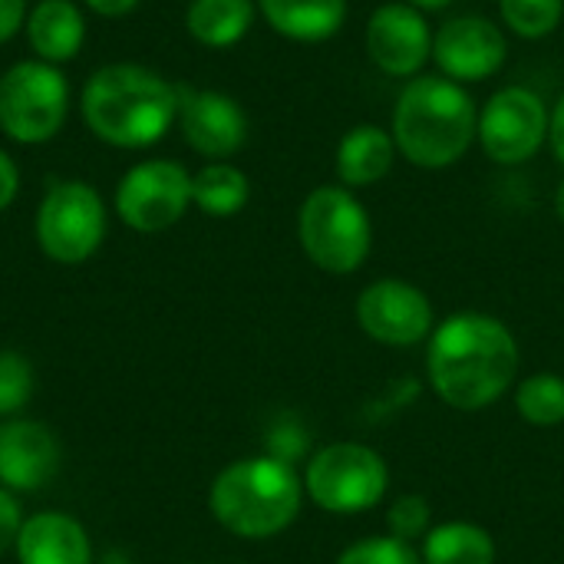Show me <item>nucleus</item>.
Masks as SVG:
<instances>
[{"instance_id": "f257e3e1", "label": "nucleus", "mask_w": 564, "mask_h": 564, "mask_svg": "<svg viewBox=\"0 0 564 564\" xmlns=\"http://www.w3.org/2000/svg\"><path fill=\"white\" fill-rule=\"evenodd\" d=\"M426 377L446 406L459 413L489 410L519 377V340L509 324L492 314H449L430 334Z\"/></svg>"}, {"instance_id": "f03ea898", "label": "nucleus", "mask_w": 564, "mask_h": 564, "mask_svg": "<svg viewBox=\"0 0 564 564\" xmlns=\"http://www.w3.org/2000/svg\"><path fill=\"white\" fill-rule=\"evenodd\" d=\"M79 112L99 142L149 149L178 122V86L139 63H109L83 83Z\"/></svg>"}, {"instance_id": "7ed1b4c3", "label": "nucleus", "mask_w": 564, "mask_h": 564, "mask_svg": "<svg viewBox=\"0 0 564 564\" xmlns=\"http://www.w3.org/2000/svg\"><path fill=\"white\" fill-rule=\"evenodd\" d=\"M397 152L416 169L456 165L479 132V109L449 76H413L393 109Z\"/></svg>"}, {"instance_id": "20e7f679", "label": "nucleus", "mask_w": 564, "mask_h": 564, "mask_svg": "<svg viewBox=\"0 0 564 564\" xmlns=\"http://www.w3.org/2000/svg\"><path fill=\"white\" fill-rule=\"evenodd\" d=\"M304 506V479L278 456H245L225 466L212 489L208 509L215 522L248 542L274 539L291 529Z\"/></svg>"}, {"instance_id": "39448f33", "label": "nucleus", "mask_w": 564, "mask_h": 564, "mask_svg": "<svg viewBox=\"0 0 564 564\" xmlns=\"http://www.w3.org/2000/svg\"><path fill=\"white\" fill-rule=\"evenodd\" d=\"M297 241L314 268L327 274H354L373 248V225L364 202L347 185L314 188L297 212Z\"/></svg>"}, {"instance_id": "423d86ee", "label": "nucleus", "mask_w": 564, "mask_h": 564, "mask_svg": "<svg viewBox=\"0 0 564 564\" xmlns=\"http://www.w3.org/2000/svg\"><path fill=\"white\" fill-rule=\"evenodd\" d=\"M387 486L390 469L367 443H330L304 466V496L330 516H360L377 509Z\"/></svg>"}, {"instance_id": "0eeeda50", "label": "nucleus", "mask_w": 564, "mask_h": 564, "mask_svg": "<svg viewBox=\"0 0 564 564\" xmlns=\"http://www.w3.org/2000/svg\"><path fill=\"white\" fill-rule=\"evenodd\" d=\"M69 116V83L59 66L20 59L0 76V132L20 145L50 142Z\"/></svg>"}, {"instance_id": "6e6552de", "label": "nucleus", "mask_w": 564, "mask_h": 564, "mask_svg": "<svg viewBox=\"0 0 564 564\" xmlns=\"http://www.w3.org/2000/svg\"><path fill=\"white\" fill-rule=\"evenodd\" d=\"M33 235L40 251L56 264H83L106 241L102 195L79 178L53 182L36 208Z\"/></svg>"}, {"instance_id": "1a4fd4ad", "label": "nucleus", "mask_w": 564, "mask_h": 564, "mask_svg": "<svg viewBox=\"0 0 564 564\" xmlns=\"http://www.w3.org/2000/svg\"><path fill=\"white\" fill-rule=\"evenodd\" d=\"M192 205V175L182 162L145 159L132 165L116 185V215L139 235L169 231Z\"/></svg>"}, {"instance_id": "9d476101", "label": "nucleus", "mask_w": 564, "mask_h": 564, "mask_svg": "<svg viewBox=\"0 0 564 564\" xmlns=\"http://www.w3.org/2000/svg\"><path fill=\"white\" fill-rule=\"evenodd\" d=\"M549 119L542 96L529 86H506L492 93L486 109L479 112V145L499 165H522L549 139Z\"/></svg>"}, {"instance_id": "9b49d317", "label": "nucleus", "mask_w": 564, "mask_h": 564, "mask_svg": "<svg viewBox=\"0 0 564 564\" xmlns=\"http://www.w3.org/2000/svg\"><path fill=\"white\" fill-rule=\"evenodd\" d=\"M360 330L383 347H416L436 330L433 301L410 281L380 278L357 297Z\"/></svg>"}, {"instance_id": "f8f14e48", "label": "nucleus", "mask_w": 564, "mask_h": 564, "mask_svg": "<svg viewBox=\"0 0 564 564\" xmlns=\"http://www.w3.org/2000/svg\"><path fill=\"white\" fill-rule=\"evenodd\" d=\"M433 59L453 83H482L509 59V40L489 17H453L433 33Z\"/></svg>"}, {"instance_id": "ddd939ff", "label": "nucleus", "mask_w": 564, "mask_h": 564, "mask_svg": "<svg viewBox=\"0 0 564 564\" xmlns=\"http://www.w3.org/2000/svg\"><path fill=\"white\" fill-rule=\"evenodd\" d=\"M367 56L387 76H420L433 56V30L406 0L383 3L367 20Z\"/></svg>"}, {"instance_id": "4468645a", "label": "nucleus", "mask_w": 564, "mask_h": 564, "mask_svg": "<svg viewBox=\"0 0 564 564\" xmlns=\"http://www.w3.org/2000/svg\"><path fill=\"white\" fill-rule=\"evenodd\" d=\"M178 126L198 155L208 162H228L248 139V116L228 93L178 86Z\"/></svg>"}, {"instance_id": "2eb2a0df", "label": "nucleus", "mask_w": 564, "mask_h": 564, "mask_svg": "<svg viewBox=\"0 0 564 564\" xmlns=\"http://www.w3.org/2000/svg\"><path fill=\"white\" fill-rule=\"evenodd\" d=\"M59 440L40 420L10 416L0 423V486L10 492H36L59 473Z\"/></svg>"}, {"instance_id": "dca6fc26", "label": "nucleus", "mask_w": 564, "mask_h": 564, "mask_svg": "<svg viewBox=\"0 0 564 564\" xmlns=\"http://www.w3.org/2000/svg\"><path fill=\"white\" fill-rule=\"evenodd\" d=\"M13 552L20 564H93L89 532L66 512L26 516Z\"/></svg>"}, {"instance_id": "f3484780", "label": "nucleus", "mask_w": 564, "mask_h": 564, "mask_svg": "<svg viewBox=\"0 0 564 564\" xmlns=\"http://www.w3.org/2000/svg\"><path fill=\"white\" fill-rule=\"evenodd\" d=\"M23 26L36 59L53 66L73 59L86 40V20L73 0H40L36 7H30Z\"/></svg>"}, {"instance_id": "a211bd4d", "label": "nucleus", "mask_w": 564, "mask_h": 564, "mask_svg": "<svg viewBox=\"0 0 564 564\" xmlns=\"http://www.w3.org/2000/svg\"><path fill=\"white\" fill-rule=\"evenodd\" d=\"M397 155L400 152H397L393 132H387L373 122H360L337 145V178L350 192L377 185L380 178H387Z\"/></svg>"}, {"instance_id": "6ab92c4d", "label": "nucleus", "mask_w": 564, "mask_h": 564, "mask_svg": "<svg viewBox=\"0 0 564 564\" xmlns=\"http://www.w3.org/2000/svg\"><path fill=\"white\" fill-rule=\"evenodd\" d=\"M268 26L297 43L330 40L347 20V0H258Z\"/></svg>"}, {"instance_id": "aec40b11", "label": "nucleus", "mask_w": 564, "mask_h": 564, "mask_svg": "<svg viewBox=\"0 0 564 564\" xmlns=\"http://www.w3.org/2000/svg\"><path fill=\"white\" fill-rule=\"evenodd\" d=\"M254 0H192L185 10V26L192 40L212 50H228L254 23Z\"/></svg>"}, {"instance_id": "412c9836", "label": "nucleus", "mask_w": 564, "mask_h": 564, "mask_svg": "<svg viewBox=\"0 0 564 564\" xmlns=\"http://www.w3.org/2000/svg\"><path fill=\"white\" fill-rule=\"evenodd\" d=\"M423 564H496V542L476 522L433 525L420 545Z\"/></svg>"}, {"instance_id": "4be33fe9", "label": "nucleus", "mask_w": 564, "mask_h": 564, "mask_svg": "<svg viewBox=\"0 0 564 564\" xmlns=\"http://www.w3.org/2000/svg\"><path fill=\"white\" fill-rule=\"evenodd\" d=\"M251 198L248 175L231 162H208L192 175V205L212 218L238 215Z\"/></svg>"}, {"instance_id": "5701e85b", "label": "nucleus", "mask_w": 564, "mask_h": 564, "mask_svg": "<svg viewBox=\"0 0 564 564\" xmlns=\"http://www.w3.org/2000/svg\"><path fill=\"white\" fill-rule=\"evenodd\" d=\"M516 410L525 423L552 430L564 423V377L558 373H532L516 387Z\"/></svg>"}, {"instance_id": "b1692460", "label": "nucleus", "mask_w": 564, "mask_h": 564, "mask_svg": "<svg viewBox=\"0 0 564 564\" xmlns=\"http://www.w3.org/2000/svg\"><path fill=\"white\" fill-rule=\"evenodd\" d=\"M502 23L522 40H542L558 30L564 0H499Z\"/></svg>"}, {"instance_id": "393cba45", "label": "nucleus", "mask_w": 564, "mask_h": 564, "mask_svg": "<svg viewBox=\"0 0 564 564\" xmlns=\"http://www.w3.org/2000/svg\"><path fill=\"white\" fill-rule=\"evenodd\" d=\"M33 397V367L17 350H0V420L17 416Z\"/></svg>"}, {"instance_id": "a878e982", "label": "nucleus", "mask_w": 564, "mask_h": 564, "mask_svg": "<svg viewBox=\"0 0 564 564\" xmlns=\"http://www.w3.org/2000/svg\"><path fill=\"white\" fill-rule=\"evenodd\" d=\"M387 529H390L393 539H400V542H406V545L423 542L426 532L433 529V506H430V499L420 496V492L400 496V499L390 506V512H387Z\"/></svg>"}, {"instance_id": "bb28decb", "label": "nucleus", "mask_w": 564, "mask_h": 564, "mask_svg": "<svg viewBox=\"0 0 564 564\" xmlns=\"http://www.w3.org/2000/svg\"><path fill=\"white\" fill-rule=\"evenodd\" d=\"M334 564H423L420 552L393 535H370L347 545Z\"/></svg>"}, {"instance_id": "cd10ccee", "label": "nucleus", "mask_w": 564, "mask_h": 564, "mask_svg": "<svg viewBox=\"0 0 564 564\" xmlns=\"http://www.w3.org/2000/svg\"><path fill=\"white\" fill-rule=\"evenodd\" d=\"M20 525H23V512H20V502L10 489L0 486V555L7 549L17 545V535H20Z\"/></svg>"}, {"instance_id": "c85d7f7f", "label": "nucleus", "mask_w": 564, "mask_h": 564, "mask_svg": "<svg viewBox=\"0 0 564 564\" xmlns=\"http://www.w3.org/2000/svg\"><path fill=\"white\" fill-rule=\"evenodd\" d=\"M26 0H0V43L13 40L26 23Z\"/></svg>"}, {"instance_id": "c756f323", "label": "nucleus", "mask_w": 564, "mask_h": 564, "mask_svg": "<svg viewBox=\"0 0 564 564\" xmlns=\"http://www.w3.org/2000/svg\"><path fill=\"white\" fill-rule=\"evenodd\" d=\"M17 192H20V169H17V162L0 149V212H7V208L13 205Z\"/></svg>"}, {"instance_id": "7c9ffc66", "label": "nucleus", "mask_w": 564, "mask_h": 564, "mask_svg": "<svg viewBox=\"0 0 564 564\" xmlns=\"http://www.w3.org/2000/svg\"><path fill=\"white\" fill-rule=\"evenodd\" d=\"M549 142H552L555 159L564 165V93L552 109V119H549Z\"/></svg>"}, {"instance_id": "2f4dec72", "label": "nucleus", "mask_w": 564, "mask_h": 564, "mask_svg": "<svg viewBox=\"0 0 564 564\" xmlns=\"http://www.w3.org/2000/svg\"><path fill=\"white\" fill-rule=\"evenodd\" d=\"M93 13L99 17H109V20H119L126 13H132L139 7V0H83Z\"/></svg>"}, {"instance_id": "473e14b6", "label": "nucleus", "mask_w": 564, "mask_h": 564, "mask_svg": "<svg viewBox=\"0 0 564 564\" xmlns=\"http://www.w3.org/2000/svg\"><path fill=\"white\" fill-rule=\"evenodd\" d=\"M406 3L426 13V10H443V7H449L453 0H406Z\"/></svg>"}, {"instance_id": "72a5a7b5", "label": "nucleus", "mask_w": 564, "mask_h": 564, "mask_svg": "<svg viewBox=\"0 0 564 564\" xmlns=\"http://www.w3.org/2000/svg\"><path fill=\"white\" fill-rule=\"evenodd\" d=\"M555 215L564 221V182L555 188Z\"/></svg>"}]
</instances>
